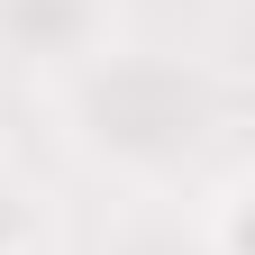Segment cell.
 <instances>
[{
    "label": "cell",
    "instance_id": "obj_1",
    "mask_svg": "<svg viewBox=\"0 0 255 255\" xmlns=\"http://www.w3.org/2000/svg\"><path fill=\"white\" fill-rule=\"evenodd\" d=\"M0 255H9V246H0Z\"/></svg>",
    "mask_w": 255,
    "mask_h": 255
}]
</instances>
